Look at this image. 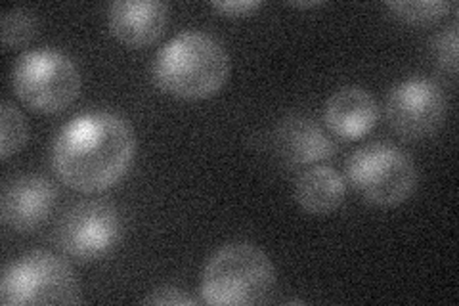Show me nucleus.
<instances>
[{
  "instance_id": "obj_5",
  "label": "nucleus",
  "mask_w": 459,
  "mask_h": 306,
  "mask_svg": "<svg viewBox=\"0 0 459 306\" xmlns=\"http://www.w3.org/2000/svg\"><path fill=\"white\" fill-rule=\"evenodd\" d=\"M344 180L376 207H396L418 186L413 159L389 142H371L352 152L344 165Z\"/></svg>"
},
{
  "instance_id": "obj_13",
  "label": "nucleus",
  "mask_w": 459,
  "mask_h": 306,
  "mask_svg": "<svg viewBox=\"0 0 459 306\" xmlns=\"http://www.w3.org/2000/svg\"><path fill=\"white\" fill-rule=\"evenodd\" d=\"M347 197V180L327 165H312L299 174L295 199L308 214H332Z\"/></svg>"
},
{
  "instance_id": "obj_3",
  "label": "nucleus",
  "mask_w": 459,
  "mask_h": 306,
  "mask_svg": "<svg viewBox=\"0 0 459 306\" xmlns=\"http://www.w3.org/2000/svg\"><path fill=\"white\" fill-rule=\"evenodd\" d=\"M276 270L270 257L249 241H232L214 253L201 275V299L211 306H253L270 299Z\"/></svg>"
},
{
  "instance_id": "obj_19",
  "label": "nucleus",
  "mask_w": 459,
  "mask_h": 306,
  "mask_svg": "<svg viewBox=\"0 0 459 306\" xmlns=\"http://www.w3.org/2000/svg\"><path fill=\"white\" fill-rule=\"evenodd\" d=\"M211 6L217 12H221L222 16L243 18V16H249V13H253L263 4L258 3V0H222V3H212Z\"/></svg>"
},
{
  "instance_id": "obj_4",
  "label": "nucleus",
  "mask_w": 459,
  "mask_h": 306,
  "mask_svg": "<svg viewBox=\"0 0 459 306\" xmlns=\"http://www.w3.org/2000/svg\"><path fill=\"white\" fill-rule=\"evenodd\" d=\"M10 81L22 104L45 115L62 113L81 92L77 64L56 48L23 52L12 66Z\"/></svg>"
},
{
  "instance_id": "obj_7",
  "label": "nucleus",
  "mask_w": 459,
  "mask_h": 306,
  "mask_svg": "<svg viewBox=\"0 0 459 306\" xmlns=\"http://www.w3.org/2000/svg\"><path fill=\"white\" fill-rule=\"evenodd\" d=\"M121 216L104 201H82L69 207L54 230L56 247L77 262L108 257L121 240Z\"/></svg>"
},
{
  "instance_id": "obj_18",
  "label": "nucleus",
  "mask_w": 459,
  "mask_h": 306,
  "mask_svg": "<svg viewBox=\"0 0 459 306\" xmlns=\"http://www.w3.org/2000/svg\"><path fill=\"white\" fill-rule=\"evenodd\" d=\"M142 304H157V306H195L197 301L190 297L186 291L175 287V285H163L157 287L155 291L142 299Z\"/></svg>"
},
{
  "instance_id": "obj_6",
  "label": "nucleus",
  "mask_w": 459,
  "mask_h": 306,
  "mask_svg": "<svg viewBox=\"0 0 459 306\" xmlns=\"http://www.w3.org/2000/svg\"><path fill=\"white\" fill-rule=\"evenodd\" d=\"M81 284L67 260L50 251H31L12 260L0 280L4 306L79 304Z\"/></svg>"
},
{
  "instance_id": "obj_8",
  "label": "nucleus",
  "mask_w": 459,
  "mask_h": 306,
  "mask_svg": "<svg viewBox=\"0 0 459 306\" xmlns=\"http://www.w3.org/2000/svg\"><path fill=\"white\" fill-rule=\"evenodd\" d=\"M386 121L404 140L433 136L446 119L448 100L442 86L427 77H410L394 84L386 98Z\"/></svg>"
},
{
  "instance_id": "obj_14",
  "label": "nucleus",
  "mask_w": 459,
  "mask_h": 306,
  "mask_svg": "<svg viewBox=\"0 0 459 306\" xmlns=\"http://www.w3.org/2000/svg\"><path fill=\"white\" fill-rule=\"evenodd\" d=\"M385 8L400 22L415 27H427L446 18L454 4L448 0H391Z\"/></svg>"
},
{
  "instance_id": "obj_15",
  "label": "nucleus",
  "mask_w": 459,
  "mask_h": 306,
  "mask_svg": "<svg viewBox=\"0 0 459 306\" xmlns=\"http://www.w3.org/2000/svg\"><path fill=\"white\" fill-rule=\"evenodd\" d=\"M39 31L37 16L27 8H10L0 16V37L6 50L27 47Z\"/></svg>"
},
{
  "instance_id": "obj_12",
  "label": "nucleus",
  "mask_w": 459,
  "mask_h": 306,
  "mask_svg": "<svg viewBox=\"0 0 459 306\" xmlns=\"http://www.w3.org/2000/svg\"><path fill=\"white\" fill-rule=\"evenodd\" d=\"M377 101L362 86H342L325 101V127L341 140L364 138L377 125Z\"/></svg>"
},
{
  "instance_id": "obj_17",
  "label": "nucleus",
  "mask_w": 459,
  "mask_h": 306,
  "mask_svg": "<svg viewBox=\"0 0 459 306\" xmlns=\"http://www.w3.org/2000/svg\"><path fill=\"white\" fill-rule=\"evenodd\" d=\"M457 42H459V33H457L455 22L446 29V31H442L433 40V54L437 57L438 66L452 77H455L457 73Z\"/></svg>"
},
{
  "instance_id": "obj_2",
  "label": "nucleus",
  "mask_w": 459,
  "mask_h": 306,
  "mask_svg": "<svg viewBox=\"0 0 459 306\" xmlns=\"http://www.w3.org/2000/svg\"><path fill=\"white\" fill-rule=\"evenodd\" d=\"M157 89L180 100H207L222 91L230 77V56L222 42L188 29L157 52L152 67Z\"/></svg>"
},
{
  "instance_id": "obj_10",
  "label": "nucleus",
  "mask_w": 459,
  "mask_h": 306,
  "mask_svg": "<svg viewBox=\"0 0 459 306\" xmlns=\"http://www.w3.org/2000/svg\"><path fill=\"white\" fill-rule=\"evenodd\" d=\"M109 31L128 48H146L165 33L169 8L157 0H119L109 6Z\"/></svg>"
},
{
  "instance_id": "obj_9",
  "label": "nucleus",
  "mask_w": 459,
  "mask_h": 306,
  "mask_svg": "<svg viewBox=\"0 0 459 306\" xmlns=\"http://www.w3.org/2000/svg\"><path fill=\"white\" fill-rule=\"evenodd\" d=\"M54 205V184L39 174H23V177L12 179L4 184L3 199H0V218L6 228L27 234L47 223Z\"/></svg>"
},
{
  "instance_id": "obj_16",
  "label": "nucleus",
  "mask_w": 459,
  "mask_h": 306,
  "mask_svg": "<svg viewBox=\"0 0 459 306\" xmlns=\"http://www.w3.org/2000/svg\"><path fill=\"white\" fill-rule=\"evenodd\" d=\"M29 128L22 111L12 106L10 101H3L0 108V159L8 162L27 144Z\"/></svg>"
},
{
  "instance_id": "obj_1",
  "label": "nucleus",
  "mask_w": 459,
  "mask_h": 306,
  "mask_svg": "<svg viewBox=\"0 0 459 306\" xmlns=\"http://www.w3.org/2000/svg\"><path fill=\"white\" fill-rule=\"evenodd\" d=\"M136 138L113 111H86L67 121L52 145V167L67 188L100 194L119 184L131 169Z\"/></svg>"
},
{
  "instance_id": "obj_11",
  "label": "nucleus",
  "mask_w": 459,
  "mask_h": 306,
  "mask_svg": "<svg viewBox=\"0 0 459 306\" xmlns=\"http://www.w3.org/2000/svg\"><path fill=\"white\" fill-rule=\"evenodd\" d=\"M274 145L285 165L307 169L322 165L337 152L335 142L324 133L318 123L305 115H291L283 119L276 128Z\"/></svg>"
},
{
  "instance_id": "obj_20",
  "label": "nucleus",
  "mask_w": 459,
  "mask_h": 306,
  "mask_svg": "<svg viewBox=\"0 0 459 306\" xmlns=\"http://www.w3.org/2000/svg\"><path fill=\"white\" fill-rule=\"evenodd\" d=\"M324 3H291V6L295 8H316V6H322Z\"/></svg>"
}]
</instances>
